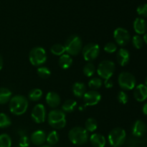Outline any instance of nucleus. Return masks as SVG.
<instances>
[{
	"mask_svg": "<svg viewBox=\"0 0 147 147\" xmlns=\"http://www.w3.org/2000/svg\"><path fill=\"white\" fill-rule=\"evenodd\" d=\"M29 106V102L27 98L22 95H17L9 100V111L12 114L16 116L23 115L27 110Z\"/></svg>",
	"mask_w": 147,
	"mask_h": 147,
	"instance_id": "f257e3e1",
	"label": "nucleus"
},
{
	"mask_svg": "<svg viewBox=\"0 0 147 147\" xmlns=\"http://www.w3.org/2000/svg\"><path fill=\"white\" fill-rule=\"evenodd\" d=\"M68 138L72 144L80 146L87 143L89 139V134L85 128L75 126L69 131Z\"/></svg>",
	"mask_w": 147,
	"mask_h": 147,
	"instance_id": "f03ea898",
	"label": "nucleus"
},
{
	"mask_svg": "<svg viewBox=\"0 0 147 147\" xmlns=\"http://www.w3.org/2000/svg\"><path fill=\"white\" fill-rule=\"evenodd\" d=\"M64 46L67 54L70 56H76L82 52L83 41L78 35L73 34L67 39Z\"/></svg>",
	"mask_w": 147,
	"mask_h": 147,
	"instance_id": "7ed1b4c3",
	"label": "nucleus"
},
{
	"mask_svg": "<svg viewBox=\"0 0 147 147\" xmlns=\"http://www.w3.org/2000/svg\"><path fill=\"white\" fill-rule=\"evenodd\" d=\"M47 121L50 126L55 129H62L66 125L65 113L62 110L53 109L49 112Z\"/></svg>",
	"mask_w": 147,
	"mask_h": 147,
	"instance_id": "20e7f679",
	"label": "nucleus"
},
{
	"mask_svg": "<svg viewBox=\"0 0 147 147\" xmlns=\"http://www.w3.org/2000/svg\"><path fill=\"white\" fill-rule=\"evenodd\" d=\"M126 133L122 128H115L112 129L108 136L109 144L113 147L121 146L126 142Z\"/></svg>",
	"mask_w": 147,
	"mask_h": 147,
	"instance_id": "39448f33",
	"label": "nucleus"
},
{
	"mask_svg": "<svg viewBox=\"0 0 147 147\" xmlns=\"http://www.w3.org/2000/svg\"><path fill=\"white\" fill-rule=\"evenodd\" d=\"M29 60L32 65L40 67L47 61V53L42 47H34L29 53Z\"/></svg>",
	"mask_w": 147,
	"mask_h": 147,
	"instance_id": "423d86ee",
	"label": "nucleus"
},
{
	"mask_svg": "<svg viewBox=\"0 0 147 147\" xmlns=\"http://www.w3.org/2000/svg\"><path fill=\"white\" fill-rule=\"evenodd\" d=\"M116 69L114 63L111 60H105L99 63L97 67V73L101 78L106 80L113 76Z\"/></svg>",
	"mask_w": 147,
	"mask_h": 147,
	"instance_id": "0eeeda50",
	"label": "nucleus"
},
{
	"mask_svg": "<svg viewBox=\"0 0 147 147\" xmlns=\"http://www.w3.org/2000/svg\"><path fill=\"white\" fill-rule=\"evenodd\" d=\"M119 85L123 90H131L136 87V80L134 76L129 72H122L118 78Z\"/></svg>",
	"mask_w": 147,
	"mask_h": 147,
	"instance_id": "6e6552de",
	"label": "nucleus"
},
{
	"mask_svg": "<svg viewBox=\"0 0 147 147\" xmlns=\"http://www.w3.org/2000/svg\"><path fill=\"white\" fill-rule=\"evenodd\" d=\"M100 46L96 43L90 42L86 45L82 49V54L84 60L87 62H90L96 60L100 54Z\"/></svg>",
	"mask_w": 147,
	"mask_h": 147,
	"instance_id": "1a4fd4ad",
	"label": "nucleus"
},
{
	"mask_svg": "<svg viewBox=\"0 0 147 147\" xmlns=\"http://www.w3.org/2000/svg\"><path fill=\"white\" fill-rule=\"evenodd\" d=\"M113 38L116 44L121 47L126 46L131 40V36L129 31L123 27H118L113 32Z\"/></svg>",
	"mask_w": 147,
	"mask_h": 147,
	"instance_id": "9d476101",
	"label": "nucleus"
},
{
	"mask_svg": "<svg viewBox=\"0 0 147 147\" xmlns=\"http://www.w3.org/2000/svg\"><path fill=\"white\" fill-rule=\"evenodd\" d=\"M31 117L36 123H42L45 122L46 119V109L44 105L41 103L35 105L32 111Z\"/></svg>",
	"mask_w": 147,
	"mask_h": 147,
	"instance_id": "9b49d317",
	"label": "nucleus"
},
{
	"mask_svg": "<svg viewBox=\"0 0 147 147\" xmlns=\"http://www.w3.org/2000/svg\"><path fill=\"white\" fill-rule=\"evenodd\" d=\"M83 101L86 106H93L97 105L101 100V95L96 90L86 91L83 96Z\"/></svg>",
	"mask_w": 147,
	"mask_h": 147,
	"instance_id": "f8f14e48",
	"label": "nucleus"
},
{
	"mask_svg": "<svg viewBox=\"0 0 147 147\" xmlns=\"http://www.w3.org/2000/svg\"><path fill=\"white\" fill-rule=\"evenodd\" d=\"M146 124L142 120L136 121L133 124L131 129L132 134L135 137H142V136H143L146 134Z\"/></svg>",
	"mask_w": 147,
	"mask_h": 147,
	"instance_id": "ddd939ff",
	"label": "nucleus"
},
{
	"mask_svg": "<svg viewBox=\"0 0 147 147\" xmlns=\"http://www.w3.org/2000/svg\"><path fill=\"white\" fill-rule=\"evenodd\" d=\"M46 134L42 130H37L30 136V142L36 146H42L46 142Z\"/></svg>",
	"mask_w": 147,
	"mask_h": 147,
	"instance_id": "4468645a",
	"label": "nucleus"
},
{
	"mask_svg": "<svg viewBox=\"0 0 147 147\" xmlns=\"http://www.w3.org/2000/svg\"><path fill=\"white\" fill-rule=\"evenodd\" d=\"M134 98L139 102H143L147 98V86L145 84H139L134 88Z\"/></svg>",
	"mask_w": 147,
	"mask_h": 147,
	"instance_id": "2eb2a0df",
	"label": "nucleus"
},
{
	"mask_svg": "<svg viewBox=\"0 0 147 147\" xmlns=\"http://www.w3.org/2000/svg\"><path fill=\"white\" fill-rule=\"evenodd\" d=\"M47 104L52 109H55L61 102V98L57 93L54 91H50L47 93L45 97Z\"/></svg>",
	"mask_w": 147,
	"mask_h": 147,
	"instance_id": "dca6fc26",
	"label": "nucleus"
},
{
	"mask_svg": "<svg viewBox=\"0 0 147 147\" xmlns=\"http://www.w3.org/2000/svg\"><path fill=\"white\" fill-rule=\"evenodd\" d=\"M116 58L119 64L121 66H126L130 61V53L125 48L119 49L117 52Z\"/></svg>",
	"mask_w": 147,
	"mask_h": 147,
	"instance_id": "f3484780",
	"label": "nucleus"
},
{
	"mask_svg": "<svg viewBox=\"0 0 147 147\" xmlns=\"http://www.w3.org/2000/svg\"><path fill=\"white\" fill-rule=\"evenodd\" d=\"M134 29L135 32L139 35L144 34L147 30L146 22L144 19L138 17L134 22Z\"/></svg>",
	"mask_w": 147,
	"mask_h": 147,
	"instance_id": "a211bd4d",
	"label": "nucleus"
},
{
	"mask_svg": "<svg viewBox=\"0 0 147 147\" xmlns=\"http://www.w3.org/2000/svg\"><path fill=\"white\" fill-rule=\"evenodd\" d=\"M89 139L93 147H105L106 144V138L100 134H93Z\"/></svg>",
	"mask_w": 147,
	"mask_h": 147,
	"instance_id": "6ab92c4d",
	"label": "nucleus"
},
{
	"mask_svg": "<svg viewBox=\"0 0 147 147\" xmlns=\"http://www.w3.org/2000/svg\"><path fill=\"white\" fill-rule=\"evenodd\" d=\"M73 58L68 54H63L60 56L58 60V64L60 67L63 70H67L70 68L73 65Z\"/></svg>",
	"mask_w": 147,
	"mask_h": 147,
	"instance_id": "aec40b11",
	"label": "nucleus"
},
{
	"mask_svg": "<svg viewBox=\"0 0 147 147\" xmlns=\"http://www.w3.org/2000/svg\"><path fill=\"white\" fill-rule=\"evenodd\" d=\"M86 92V85L81 82H76L73 86V93L76 97L82 98Z\"/></svg>",
	"mask_w": 147,
	"mask_h": 147,
	"instance_id": "412c9836",
	"label": "nucleus"
},
{
	"mask_svg": "<svg viewBox=\"0 0 147 147\" xmlns=\"http://www.w3.org/2000/svg\"><path fill=\"white\" fill-rule=\"evenodd\" d=\"M78 103L73 99H67L62 105V111L64 113H72L77 109Z\"/></svg>",
	"mask_w": 147,
	"mask_h": 147,
	"instance_id": "4be33fe9",
	"label": "nucleus"
},
{
	"mask_svg": "<svg viewBox=\"0 0 147 147\" xmlns=\"http://www.w3.org/2000/svg\"><path fill=\"white\" fill-rule=\"evenodd\" d=\"M12 93L7 88H0V104L3 105L9 102Z\"/></svg>",
	"mask_w": 147,
	"mask_h": 147,
	"instance_id": "5701e85b",
	"label": "nucleus"
},
{
	"mask_svg": "<svg viewBox=\"0 0 147 147\" xmlns=\"http://www.w3.org/2000/svg\"><path fill=\"white\" fill-rule=\"evenodd\" d=\"M43 96L42 90L40 88L32 89L28 93V98L32 101H38L42 98Z\"/></svg>",
	"mask_w": 147,
	"mask_h": 147,
	"instance_id": "b1692460",
	"label": "nucleus"
},
{
	"mask_svg": "<svg viewBox=\"0 0 147 147\" xmlns=\"http://www.w3.org/2000/svg\"><path fill=\"white\" fill-rule=\"evenodd\" d=\"M98 128L97 121L93 118H88L85 123V129L88 132H94Z\"/></svg>",
	"mask_w": 147,
	"mask_h": 147,
	"instance_id": "393cba45",
	"label": "nucleus"
},
{
	"mask_svg": "<svg viewBox=\"0 0 147 147\" xmlns=\"http://www.w3.org/2000/svg\"><path fill=\"white\" fill-rule=\"evenodd\" d=\"M96 71V66L93 63H87L86 65H84L83 69V74L86 76V77H91L93 76V75L95 74Z\"/></svg>",
	"mask_w": 147,
	"mask_h": 147,
	"instance_id": "a878e982",
	"label": "nucleus"
},
{
	"mask_svg": "<svg viewBox=\"0 0 147 147\" xmlns=\"http://www.w3.org/2000/svg\"><path fill=\"white\" fill-rule=\"evenodd\" d=\"M50 52L53 55L56 56H61L62 55L65 54V46L60 43L55 44L50 47Z\"/></svg>",
	"mask_w": 147,
	"mask_h": 147,
	"instance_id": "bb28decb",
	"label": "nucleus"
},
{
	"mask_svg": "<svg viewBox=\"0 0 147 147\" xmlns=\"http://www.w3.org/2000/svg\"><path fill=\"white\" fill-rule=\"evenodd\" d=\"M59 139H60L59 134L56 131H52L46 137V142L49 145L52 146V145L56 144L58 142Z\"/></svg>",
	"mask_w": 147,
	"mask_h": 147,
	"instance_id": "cd10ccee",
	"label": "nucleus"
},
{
	"mask_svg": "<svg viewBox=\"0 0 147 147\" xmlns=\"http://www.w3.org/2000/svg\"><path fill=\"white\" fill-rule=\"evenodd\" d=\"M37 73L40 78L43 79L48 78L51 76V71L48 67L45 66H40L37 69Z\"/></svg>",
	"mask_w": 147,
	"mask_h": 147,
	"instance_id": "c85d7f7f",
	"label": "nucleus"
},
{
	"mask_svg": "<svg viewBox=\"0 0 147 147\" xmlns=\"http://www.w3.org/2000/svg\"><path fill=\"white\" fill-rule=\"evenodd\" d=\"M11 124L10 118L4 113H0V128L4 129L7 128Z\"/></svg>",
	"mask_w": 147,
	"mask_h": 147,
	"instance_id": "c756f323",
	"label": "nucleus"
},
{
	"mask_svg": "<svg viewBox=\"0 0 147 147\" xmlns=\"http://www.w3.org/2000/svg\"><path fill=\"white\" fill-rule=\"evenodd\" d=\"M102 83H103V82H102L101 78H93L90 79L89 80L88 86L92 90H95L100 88L102 86Z\"/></svg>",
	"mask_w": 147,
	"mask_h": 147,
	"instance_id": "7c9ffc66",
	"label": "nucleus"
},
{
	"mask_svg": "<svg viewBox=\"0 0 147 147\" xmlns=\"http://www.w3.org/2000/svg\"><path fill=\"white\" fill-rule=\"evenodd\" d=\"M11 139L7 134L0 135V147H11Z\"/></svg>",
	"mask_w": 147,
	"mask_h": 147,
	"instance_id": "2f4dec72",
	"label": "nucleus"
},
{
	"mask_svg": "<svg viewBox=\"0 0 147 147\" xmlns=\"http://www.w3.org/2000/svg\"><path fill=\"white\" fill-rule=\"evenodd\" d=\"M144 40L140 35L136 34L132 38V44L136 49H141L144 45Z\"/></svg>",
	"mask_w": 147,
	"mask_h": 147,
	"instance_id": "473e14b6",
	"label": "nucleus"
},
{
	"mask_svg": "<svg viewBox=\"0 0 147 147\" xmlns=\"http://www.w3.org/2000/svg\"><path fill=\"white\" fill-rule=\"evenodd\" d=\"M103 50L106 53H115V52L117 50V45H116V43L112 42H109L106 43L104 45V47H103Z\"/></svg>",
	"mask_w": 147,
	"mask_h": 147,
	"instance_id": "72a5a7b5",
	"label": "nucleus"
},
{
	"mask_svg": "<svg viewBox=\"0 0 147 147\" xmlns=\"http://www.w3.org/2000/svg\"><path fill=\"white\" fill-rule=\"evenodd\" d=\"M117 99L119 103H121V104H126L129 101V96L126 92L123 90H121L118 93Z\"/></svg>",
	"mask_w": 147,
	"mask_h": 147,
	"instance_id": "f704fd0d",
	"label": "nucleus"
},
{
	"mask_svg": "<svg viewBox=\"0 0 147 147\" xmlns=\"http://www.w3.org/2000/svg\"><path fill=\"white\" fill-rule=\"evenodd\" d=\"M138 14L142 17H147V3L139 5L136 9Z\"/></svg>",
	"mask_w": 147,
	"mask_h": 147,
	"instance_id": "c9c22d12",
	"label": "nucleus"
},
{
	"mask_svg": "<svg viewBox=\"0 0 147 147\" xmlns=\"http://www.w3.org/2000/svg\"><path fill=\"white\" fill-rule=\"evenodd\" d=\"M30 139L27 136H22L19 141V146L21 147H28L30 144Z\"/></svg>",
	"mask_w": 147,
	"mask_h": 147,
	"instance_id": "e433bc0d",
	"label": "nucleus"
},
{
	"mask_svg": "<svg viewBox=\"0 0 147 147\" xmlns=\"http://www.w3.org/2000/svg\"><path fill=\"white\" fill-rule=\"evenodd\" d=\"M104 86L106 88H111L113 86V82L111 78L106 79L104 81Z\"/></svg>",
	"mask_w": 147,
	"mask_h": 147,
	"instance_id": "4c0bfd02",
	"label": "nucleus"
},
{
	"mask_svg": "<svg viewBox=\"0 0 147 147\" xmlns=\"http://www.w3.org/2000/svg\"><path fill=\"white\" fill-rule=\"evenodd\" d=\"M142 111H143V113L147 116V103H146L144 105Z\"/></svg>",
	"mask_w": 147,
	"mask_h": 147,
	"instance_id": "58836bf2",
	"label": "nucleus"
},
{
	"mask_svg": "<svg viewBox=\"0 0 147 147\" xmlns=\"http://www.w3.org/2000/svg\"><path fill=\"white\" fill-rule=\"evenodd\" d=\"M3 67V58L1 57V55H0V70L2 69Z\"/></svg>",
	"mask_w": 147,
	"mask_h": 147,
	"instance_id": "ea45409f",
	"label": "nucleus"
},
{
	"mask_svg": "<svg viewBox=\"0 0 147 147\" xmlns=\"http://www.w3.org/2000/svg\"><path fill=\"white\" fill-rule=\"evenodd\" d=\"M143 40H144V42L147 45V32H146V33H145L144 34Z\"/></svg>",
	"mask_w": 147,
	"mask_h": 147,
	"instance_id": "a19ab883",
	"label": "nucleus"
},
{
	"mask_svg": "<svg viewBox=\"0 0 147 147\" xmlns=\"http://www.w3.org/2000/svg\"><path fill=\"white\" fill-rule=\"evenodd\" d=\"M39 147H51L50 145H42V146H40Z\"/></svg>",
	"mask_w": 147,
	"mask_h": 147,
	"instance_id": "79ce46f5",
	"label": "nucleus"
},
{
	"mask_svg": "<svg viewBox=\"0 0 147 147\" xmlns=\"http://www.w3.org/2000/svg\"><path fill=\"white\" fill-rule=\"evenodd\" d=\"M145 85L147 86V77L146 78V79H145Z\"/></svg>",
	"mask_w": 147,
	"mask_h": 147,
	"instance_id": "37998d69",
	"label": "nucleus"
},
{
	"mask_svg": "<svg viewBox=\"0 0 147 147\" xmlns=\"http://www.w3.org/2000/svg\"><path fill=\"white\" fill-rule=\"evenodd\" d=\"M15 147H21V146H19V145H18V146H15Z\"/></svg>",
	"mask_w": 147,
	"mask_h": 147,
	"instance_id": "c03bdc74",
	"label": "nucleus"
},
{
	"mask_svg": "<svg viewBox=\"0 0 147 147\" xmlns=\"http://www.w3.org/2000/svg\"><path fill=\"white\" fill-rule=\"evenodd\" d=\"M130 147H136V146H130Z\"/></svg>",
	"mask_w": 147,
	"mask_h": 147,
	"instance_id": "a18cd8bd",
	"label": "nucleus"
}]
</instances>
